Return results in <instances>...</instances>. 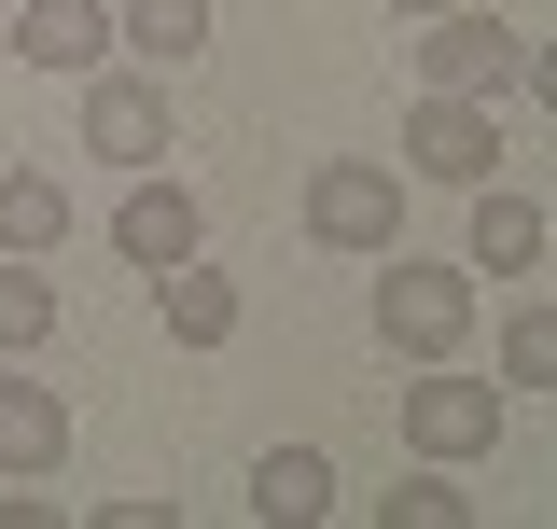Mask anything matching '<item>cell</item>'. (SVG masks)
<instances>
[{
    "instance_id": "cell-16",
    "label": "cell",
    "mask_w": 557,
    "mask_h": 529,
    "mask_svg": "<svg viewBox=\"0 0 557 529\" xmlns=\"http://www.w3.org/2000/svg\"><path fill=\"white\" fill-rule=\"evenodd\" d=\"M391 529H474V488H460V460H418L405 488H391Z\"/></svg>"
},
{
    "instance_id": "cell-17",
    "label": "cell",
    "mask_w": 557,
    "mask_h": 529,
    "mask_svg": "<svg viewBox=\"0 0 557 529\" xmlns=\"http://www.w3.org/2000/svg\"><path fill=\"white\" fill-rule=\"evenodd\" d=\"M502 391H557V307H516L502 321Z\"/></svg>"
},
{
    "instance_id": "cell-4",
    "label": "cell",
    "mask_w": 557,
    "mask_h": 529,
    "mask_svg": "<svg viewBox=\"0 0 557 529\" xmlns=\"http://www.w3.org/2000/svg\"><path fill=\"white\" fill-rule=\"evenodd\" d=\"M405 168L418 182H502V98H446V84H418V112H405Z\"/></svg>"
},
{
    "instance_id": "cell-5",
    "label": "cell",
    "mask_w": 557,
    "mask_h": 529,
    "mask_svg": "<svg viewBox=\"0 0 557 529\" xmlns=\"http://www.w3.org/2000/svg\"><path fill=\"white\" fill-rule=\"evenodd\" d=\"M84 153L98 168H168V70H84Z\"/></svg>"
},
{
    "instance_id": "cell-10",
    "label": "cell",
    "mask_w": 557,
    "mask_h": 529,
    "mask_svg": "<svg viewBox=\"0 0 557 529\" xmlns=\"http://www.w3.org/2000/svg\"><path fill=\"white\" fill-rule=\"evenodd\" d=\"M251 516L265 529H321L335 516V460H321V446H265V460H251Z\"/></svg>"
},
{
    "instance_id": "cell-1",
    "label": "cell",
    "mask_w": 557,
    "mask_h": 529,
    "mask_svg": "<svg viewBox=\"0 0 557 529\" xmlns=\"http://www.w3.org/2000/svg\"><path fill=\"white\" fill-rule=\"evenodd\" d=\"M376 348H391V362H460V348H474V264L376 251Z\"/></svg>"
},
{
    "instance_id": "cell-2",
    "label": "cell",
    "mask_w": 557,
    "mask_h": 529,
    "mask_svg": "<svg viewBox=\"0 0 557 529\" xmlns=\"http://www.w3.org/2000/svg\"><path fill=\"white\" fill-rule=\"evenodd\" d=\"M432 42H418V84H446V98H530L544 57H530V28H502L474 0H446V14H418Z\"/></svg>"
},
{
    "instance_id": "cell-6",
    "label": "cell",
    "mask_w": 557,
    "mask_h": 529,
    "mask_svg": "<svg viewBox=\"0 0 557 529\" xmlns=\"http://www.w3.org/2000/svg\"><path fill=\"white\" fill-rule=\"evenodd\" d=\"M405 446H418V460H487V446H502V377L418 362V377H405Z\"/></svg>"
},
{
    "instance_id": "cell-8",
    "label": "cell",
    "mask_w": 557,
    "mask_h": 529,
    "mask_svg": "<svg viewBox=\"0 0 557 529\" xmlns=\"http://www.w3.org/2000/svg\"><path fill=\"white\" fill-rule=\"evenodd\" d=\"M209 223H196V196H182V182H153V168H126V209H112V251L139 264V279H168V264L196 251Z\"/></svg>"
},
{
    "instance_id": "cell-3",
    "label": "cell",
    "mask_w": 557,
    "mask_h": 529,
    "mask_svg": "<svg viewBox=\"0 0 557 529\" xmlns=\"http://www.w3.org/2000/svg\"><path fill=\"white\" fill-rule=\"evenodd\" d=\"M307 237L348 251V264L405 251V168H376V153H321V168H307Z\"/></svg>"
},
{
    "instance_id": "cell-13",
    "label": "cell",
    "mask_w": 557,
    "mask_h": 529,
    "mask_svg": "<svg viewBox=\"0 0 557 529\" xmlns=\"http://www.w3.org/2000/svg\"><path fill=\"white\" fill-rule=\"evenodd\" d=\"M0 251H28V264H57V251H70V196H57V168H0Z\"/></svg>"
},
{
    "instance_id": "cell-11",
    "label": "cell",
    "mask_w": 557,
    "mask_h": 529,
    "mask_svg": "<svg viewBox=\"0 0 557 529\" xmlns=\"http://www.w3.org/2000/svg\"><path fill=\"white\" fill-rule=\"evenodd\" d=\"M153 307H168V334H182V348H237V279H223V264H168V279H153Z\"/></svg>"
},
{
    "instance_id": "cell-7",
    "label": "cell",
    "mask_w": 557,
    "mask_h": 529,
    "mask_svg": "<svg viewBox=\"0 0 557 529\" xmlns=\"http://www.w3.org/2000/svg\"><path fill=\"white\" fill-rule=\"evenodd\" d=\"M0 57H14V70H70V84H84V70L112 57V0H28V14L0 28Z\"/></svg>"
},
{
    "instance_id": "cell-12",
    "label": "cell",
    "mask_w": 557,
    "mask_h": 529,
    "mask_svg": "<svg viewBox=\"0 0 557 529\" xmlns=\"http://www.w3.org/2000/svg\"><path fill=\"white\" fill-rule=\"evenodd\" d=\"M544 196H502V182H474V251L460 264H502V279H530V264H544Z\"/></svg>"
},
{
    "instance_id": "cell-18",
    "label": "cell",
    "mask_w": 557,
    "mask_h": 529,
    "mask_svg": "<svg viewBox=\"0 0 557 529\" xmlns=\"http://www.w3.org/2000/svg\"><path fill=\"white\" fill-rule=\"evenodd\" d=\"M391 14H446V0H391Z\"/></svg>"
},
{
    "instance_id": "cell-14",
    "label": "cell",
    "mask_w": 557,
    "mask_h": 529,
    "mask_svg": "<svg viewBox=\"0 0 557 529\" xmlns=\"http://www.w3.org/2000/svg\"><path fill=\"white\" fill-rule=\"evenodd\" d=\"M28 348H57V264L0 251V362H28Z\"/></svg>"
},
{
    "instance_id": "cell-9",
    "label": "cell",
    "mask_w": 557,
    "mask_h": 529,
    "mask_svg": "<svg viewBox=\"0 0 557 529\" xmlns=\"http://www.w3.org/2000/svg\"><path fill=\"white\" fill-rule=\"evenodd\" d=\"M70 460V391L57 377H0V473H57Z\"/></svg>"
},
{
    "instance_id": "cell-15",
    "label": "cell",
    "mask_w": 557,
    "mask_h": 529,
    "mask_svg": "<svg viewBox=\"0 0 557 529\" xmlns=\"http://www.w3.org/2000/svg\"><path fill=\"white\" fill-rule=\"evenodd\" d=\"M112 42H139L153 70L209 57V0H112Z\"/></svg>"
}]
</instances>
